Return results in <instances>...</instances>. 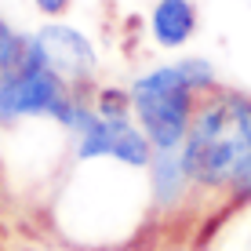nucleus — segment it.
<instances>
[{"instance_id":"20e7f679","label":"nucleus","mask_w":251,"mask_h":251,"mask_svg":"<svg viewBox=\"0 0 251 251\" xmlns=\"http://www.w3.org/2000/svg\"><path fill=\"white\" fill-rule=\"evenodd\" d=\"M29 48H33V55H37L51 73L62 76L69 88L91 91L95 84H99L102 58H99L95 40L80 29V25H73L66 19L40 22L37 29L29 33Z\"/></svg>"},{"instance_id":"7ed1b4c3","label":"nucleus","mask_w":251,"mask_h":251,"mask_svg":"<svg viewBox=\"0 0 251 251\" xmlns=\"http://www.w3.org/2000/svg\"><path fill=\"white\" fill-rule=\"evenodd\" d=\"M73 88L25 48V55L11 69L0 73V127H15L25 120H51L55 124Z\"/></svg>"},{"instance_id":"0eeeda50","label":"nucleus","mask_w":251,"mask_h":251,"mask_svg":"<svg viewBox=\"0 0 251 251\" xmlns=\"http://www.w3.org/2000/svg\"><path fill=\"white\" fill-rule=\"evenodd\" d=\"M91 109L102 120H124L131 117V91L124 84H95L91 88Z\"/></svg>"},{"instance_id":"39448f33","label":"nucleus","mask_w":251,"mask_h":251,"mask_svg":"<svg viewBox=\"0 0 251 251\" xmlns=\"http://www.w3.org/2000/svg\"><path fill=\"white\" fill-rule=\"evenodd\" d=\"M197 201V189L186 175L178 150H157L146 168V207L150 219H171Z\"/></svg>"},{"instance_id":"9b49d317","label":"nucleus","mask_w":251,"mask_h":251,"mask_svg":"<svg viewBox=\"0 0 251 251\" xmlns=\"http://www.w3.org/2000/svg\"><path fill=\"white\" fill-rule=\"evenodd\" d=\"M29 4L44 22H55V19H69V11L76 7V0H29Z\"/></svg>"},{"instance_id":"6e6552de","label":"nucleus","mask_w":251,"mask_h":251,"mask_svg":"<svg viewBox=\"0 0 251 251\" xmlns=\"http://www.w3.org/2000/svg\"><path fill=\"white\" fill-rule=\"evenodd\" d=\"M175 66H178V73H182V80L201 95V99L219 88V73H215L211 58H204V55H182V58H175Z\"/></svg>"},{"instance_id":"1a4fd4ad","label":"nucleus","mask_w":251,"mask_h":251,"mask_svg":"<svg viewBox=\"0 0 251 251\" xmlns=\"http://www.w3.org/2000/svg\"><path fill=\"white\" fill-rule=\"evenodd\" d=\"M25 48H29V33L15 29V25L0 15V73L19 62V58L25 55Z\"/></svg>"},{"instance_id":"f257e3e1","label":"nucleus","mask_w":251,"mask_h":251,"mask_svg":"<svg viewBox=\"0 0 251 251\" xmlns=\"http://www.w3.org/2000/svg\"><path fill=\"white\" fill-rule=\"evenodd\" d=\"M178 153L197 197L226 193L233 171L251 153V95L226 88L204 95Z\"/></svg>"},{"instance_id":"9d476101","label":"nucleus","mask_w":251,"mask_h":251,"mask_svg":"<svg viewBox=\"0 0 251 251\" xmlns=\"http://www.w3.org/2000/svg\"><path fill=\"white\" fill-rule=\"evenodd\" d=\"M222 197H226L229 204H248L251 201V153L244 157V164L233 171V178H229V186H226Z\"/></svg>"},{"instance_id":"423d86ee","label":"nucleus","mask_w":251,"mask_h":251,"mask_svg":"<svg viewBox=\"0 0 251 251\" xmlns=\"http://www.w3.org/2000/svg\"><path fill=\"white\" fill-rule=\"evenodd\" d=\"M201 29V11L193 0H157L150 11V40L160 51H182Z\"/></svg>"},{"instance_id":"f03ea898","label":"nucleus","mask_w":251,"mask_h":251,"mask_svg":"<svg viewBox=\"0 0 251 251\" xmlns=\"http://www.w3.org/2000/svg\"><path fill=\"white\" fill-rule=\"evenodd\" d=\"M127 91H131V117L153 142V150H178L201 102V95L182 80L178 66L160 62L146 69L127 84Z\"/></svg>"}]
</instances>
